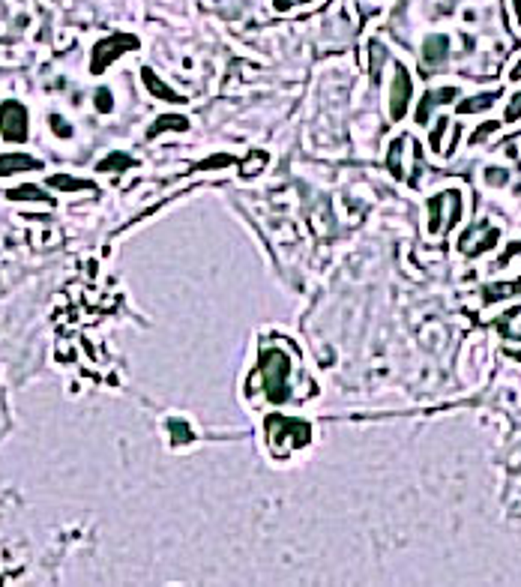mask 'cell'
Wrapping results in <instances>:
<instances>
[{
    "instance_id": "6da1fadb",
    "label": "cell",
    "mask_w": 521,
    "mask_h": 587,
    "mask_svg": "<svg viewBox=\"0 0 521 587\" xmlns=\"http://www.w3.org/2000/svg\"><path fill=\"white\" fill-rule=\"evenodd\" d=\"M297 351L291 348V342H276V345H264L258 351V366H255L249 378V393H261V399L267 404H285L297 402Z\"/></svg>"
},
{
    "instance_id": "7a4b0ae2",
    "label": "cell",
    "mask_w": 521,
    "mask_h": 587,
    "mask_svg": "<svg viewBox=\"0 0 521 587\" xmlns=\"http://www.w3.org/2000/svg\"><path fill=\"white\" fill-rule=\"evenodd\" d=\"M264 437H267V450L273 459H288L312 444V426L300 417L270 413V417H264Z\"/></svg>"
},
{
    "instance_id": "3957f363",
    "label": "cell",
    "mask_w": 521,
    "mask_h": 587,
    "mask_svg": "<svg viewBox=\"0 0 521 587\" xmlns=\"http://www.w3.org/2000/svg\"><path fill=\"white\" fill-rule=\"evenodd\" d=\"M141 48V39L132 36V33H111V36L99 39L93 45V60H90V69H93V76H102L108 66L117 60L120 54L126 51H138Z\"/></svg>"
},
{
    "instance_id": "277c9868",
    "label": "cell",
    "mask_w": 521,
    "mask_h": 587,
    "mask_svg": "<svg viewBox=\"0 0 521 587\" xmlns=\"http://www.w3.org/2000/svg\"><path fill=\"white\" fill-rule=\"evenodd\" d=\"M0 135L6 141H24L27 138V111L19 102L0 105Z\"/></svg>"
},
{
    "instance_id": "5b68a950",
    "label": "cell",
    "mask_w": 521,
    "mask_h": 587,
    "mask_svg": "<svg viewBox=\"0 0 521 587\" xmlns=\"http://www.w3.org/2000/svg\"><path fill=\"white\" fill-rule=\"evenodd\" d=\"M410 96H413V81H410V72L404 69V63L395 66V78H393V90H390V117L393 120H402L404 111L410 105Z\"/></svg>"
},
{
    "instance_id": "8992f818",
    "label": "cell",
    "mask_w": 521,
    "mask_h": 587,
    "mask_svg": "<svg viewBox=\"0 0 521 587\" xmlns=\"http://www.w3.org/2000/svg\"><path fill=\"white\" fill-rule=\"evenodd\" d=\"M459 96V90L456 87H437V90H428V93L419 99V105H417V111H413V117H417V123H428V117L441 108V105L446 102H452V99Z\"/></svg>"
},
{
    "instance_id": "52a82bcc",
    "label": "cell",
    "mask_w": 521,
    "mask_h": 587,
    "mask_svg": "<svg viewBox=\"0 0 521 587\" xmlns=\"http://www.w3.org/2000/svg\"><path fill=\"white\" fill-rule=\"evenodd\" d=\"M141 78H144V87L150 90V93H153L156 99H165V102H174V105H183V102H186V99L180 96V93H174V90H171L168 84H162L159 76H156L150 66H144V69H141Z\"/></svg>"
},
{
    "instance_id": "ba28073f",
    "label": "cell",
    "mask_w": 521,
    "mask_h": 587,
    "mask_svg": "<svg viewBox=\"0 0 521 587\" xmlns=\"http://www.w3.org/2000/svg\"><path fill=\"white\" fill-rule=\"evenodd\" d=\"M446 51H450V36H443V33H435V36H428L426 45H423V66L428 69V66L443 63Z\"/></svg>"
},
{
    "instance_id": "9c48e42d",
    "label": "cell",
    "mask_w": 521,
    "mask_h": 587,
    "mask_svg": "<svg viewBox=\"0 0 521 587\" xmlns=\"http://www.w3.org/2000/svg\"><path fill=\"white\" fill-rule=\"evenodd\" d=\"M36 168H43V162L30 159V156H24V153H3L0 156V177H10L12 171H36Z\"/></svg>"
},
{
    "instance_id": "30bf717a",
    "label": "cell",
    "mask_w": 521,
    "mask_h": 587,
    "mask_svg": "<svg viewBox=\"0 0 521 587\" xmlns=\"http://www.w3.org/2000/svg\"><path fill=\"white\" fill-rule=\"evenodd\" d=\"M186 129H189V117H183V114H165V117H159L147 129V138H156L162 132H186Z\"/></svg>"
},
{
    "instance_id": "8fae6325",
    "label": "cell",
    "mask_w": 521,
    "mask_h": 587,
    "mask_svg": "<svg viewBox=\"0 0 521 587\" xmlns=\"http://www.w3.org/2000/svg\"><path fill=\"white\" fill-rule=\"evenodd\" d=\"M512 294L521 297V279H516V282H494V285H485L483 288V300L485 303L507 300V297H512Z\"/></svg>"
},
{
    "instance_id": "7c38bea8",
    "label": "cell",
    "mask_w": 521,
    "mask_h": 587,
    "mask_svg": "<svg viewBox=\"0 0 521 587\" xmlns=\"http://www.w3.org/2000/svg\"><path fill=\"white\" fill-rule=\"evenodd\" d=\"M500 99V90H491V93H479V96H470L465 99L461 105H456L459 114H476V111H489L494 102Z\"/></svg>"
},
{
    "instance_id": "4fadbf2b",
    "label": "cell",
    "mask_w": 521,
    "mask_h": 587,
    "mask_svg": "<svg viewBox=\"0 0 521 587\" xmlns=\"http://www.w3.org/2000/svg\"><path fill=\"white\" fill-rule=\"evenodd\" d=\"M165 426H168V435H171L174 446H186V444L195 441V432H192V426H189L186 419H168Z\"/></svg>"
},
{
    "instance_id": "5bb4252c",
    "label": "cell",
    "mask_w": 521,
    "mask_h": 587,
    "mask_svg": "<svg viewBox=\"0 0 521 587\" xmlns=\"http://www.w3.org/2000/svg\"><path fill=\"white\" fill-rule=\"evenodd\" d=\"M48 183H51L54 189H63V192H81V189H93V192H96L93 180H76V177H66V174L48 177Z\"/></svg>"
},
{
    "instance_id": "9a60e30c",
    "label": "cell",
    "mask_w": 521,
    "mask_h": 587,
    "mask_svg": "<svg viewBox=\"0 0 521 587\" xmlns=\"http://www.w3.org/2000/svg\"><path fill=\"white\" fill-rule=\"evenodd\" d=\"M446 198H450V192L428 198V234H437V231H441V207H443Z\"/></svg>"
},
{
    "instance_id": "2e32d148",
    "label": "cell",
    "mask_w": 521,
    "mask_h": 587,
    "mask_svg": "<svg viewBox=\"0 0 521 587\" xmlns=\"http://www.w3.org/2000/svg\"><path fill=\"white\" fill-rule=\"evenodd\" d=\"M267 159H270V156L264 153V150H252L249 159L240 162V174H243V177H255L264 168V165H267Z\"/></svg>"
},
{
    "instance_id": "e0dca14e",
    "label": "cell",
    "mask_w": 521,
    "mask_h": 587,
    "mask_svg": "<svg viewBox=\"0 0 521 587\" xmlns=\"http://www.w3.org/2000/svg\"><path fill=\"white\" fill-rule=\"evenodd\" d=\"M6 198L10 201H51L43 189H36V186H21V189H10L6 192Z\"/></svg>"
},
{
    "instance_id": "ac0fdd59",
    "label": "cell",
    "mask_w": 521,
    "mask_h": 587,
    "mask_svg": "<svg viewBox=\"0 0 521 587\" xmlns=\"http://www.w3.org/2000/svg\"><path fill=\"white\" fill-rule=\"evenodd\" d=\"M402 147H404V141L402 138H395V141L390 144V153H386V168H390L393 177H404V171H402Z\"/></svg>"
},
{
    "instance_id": "d6986e66",
    "label": "cell",
    "mask_w": 521,
    "mask_h": 587,
    "mask_svg": "<svg viewBox=\"0 0 521 587\" xmlns=\"http://www.w3.org/2000/svg\"><path fill=\"white\" fill-rule=\"evenodd\" d=\"M369 54H371V81L380 84V69H384V60H386V48L380 43H371L369 45Z\"/></svg>"
},
{
    "instance_id": "ffe728a7",
    "label": "cell",
    "mask_w": 521,
    "mask_h": 587,
    "mask_svg": "<svg viewBox=\"0 0 521 587\" xmlns=\"http://www.w3.org/2000/svg\"><path fill=\"white\" fill-rule=\"evenodd\" d=\"M132 165H135V159H132V156H126V153H111L108 159L99 162V171H126V168H132Z\"/></svg>"
},
{
    "instance_id": "44dd1931",
    "label": "cell",
    "mask_w": 521,
    "mask_h": 587,
    "mask_svg": "<svg viewBox=\"0 0 521 587\" xmlns=\"http://www.w3.org/2000/svg\"><path fill=\"white\" fill-rule=\"evenodd\" d=\"M231 165H237V156L219 153V156H210V159L198 162V165H195V171H210V168H231Z\"/></svg>"
},
{
    "instance_id": "7402d4cb",
    "label": "cell",
    "mask_w": 521,
    "mask_h": 587,
    "mask_svg": "<svg viewBox=\"0 0 521 587\" xmlns=\"http://www.w3.org/2000/svg\"><path fill=\"white\" fill-rule=\"evenodd\" d=\"M498 129H500V123H494V120H489V123H483V126H479V129L474 132V135H470V138H467V141H470V144H474V147H476V144H483V141H485V138H489V135H491V132H498Z\"/></svg>"
},
{
    "instance_id": "603a6c76",
    "label": "cell",
    "mask_w": 521,
    "mask_h": 587,
    "mask_svg": "<svg viewBox=\"0 0 521 587\" xmlns=\"http://www.w3.org/2000/svg\"><path fill=\"white\" fill-rule=\"evenodd\" d=\"M485 180H489V186H507L509 183V174L503 168H489V171H485Z\"/></svg>"
},
{
    "instance_id": "cb8c5ba5",
    "label": "cell",
    "mask_w": 521,
    "mask_h": 587,
    "mask_svg": "<svg viewBox=\"0 0 521 587\" xmlns=\"http://www.w3.org/2000/svg\"><path fill=\"white\" fill-rule=\"evenodd\" d=\"M446 126H450V120L441 117V120H437V126L432 129V150H435V153H441V138H443Z\"/></svg>"
},
{
    "instance_id": "d4e9b609",
    "label": "cell",
    "mask_w": 521,
    "mask_h": 587,
    "mask_svg": "<svg viewBox=\"0 0 521 587\" xmlns=\"http://www.w3.org/2000/svg\"><path fill=\"white\" fill-rule=\"evenodd\" d=\"M521 117V93H516L509 99V105H507V123H512V120H518Z\"/></svg>"
},
{
    "instance_id": "484cf974",
    "label": "cell",
    "mask_w": 521,
    "mask_h": 587,
    "mask_svg": "<svg viewBox=\"0 0 521 587\" xmlns=\"http://www.w3.org/2000/svg\"><path fill=\"white\" fill-rule=\"evenodd\" d=\"M111 105H114V99H111V90H105V87H102V90H99V93H96V108L105 114V111H111Z\"/></svg>"
},
{
    "instance_id": "4316f807",
    "label": "cell",
    "mask_w": 521,
    "mask_h": 587,
    "mask_svg": "<svg viewBox=\"0 0 521 587\" xmlns=\"http://www.w3.org/2000/svg\"><path fill=\"white\" fill-rule=\"evenodd\" d=\"M300 3H309V0H273V10L288 12V10H294V6H300Z\"/></svg>"
},
{
    "instance_id": "83f0119b",
    "label": "cell",
    "mask_w": 521,
    "mask_h": 587,
    "mask_svg": "<svg viewBox=\"0 0 521 587\" xmlns=\"http://www.w3.org/2000/svg\"><path fill=\"white\" fill-rule=\"evenodd\" d=\"M516 255H521V243H512V246H509V249H507V252H503V255H500V261H498V267H507V264H509V258H516Z\"/></svg>"
},
{
    "instance_id": "f1b7e54d",
    "label": "cell",
    "mask_w": 521,
    "mask_h": 587,
    "mask_svg": "<svg viewBox=\"0 0 521 587\" xmlns=\"http://www.w3.org/2000/svg\"><path fill=\"white\" fill-rule=\"evenodd\" d=\"M500 330V336H507V338H521V324H507V327H498Z\"/></svg>"
},
{
    "instance_id": "f546056e",
    "label": "cell",
    "mask_w": 521,
    "mask_h": 587,
    "mask_svg": "<svg viewBox=\"0 0 521 587\" xmlns=\"http://www.w3.org/2000/svg\"><path fill=\"white\" fill-rule=\"evenodd\" d=\"M51 126L57 129V135H69V126H66V123H63V117H57V114L51 117Z\"/></svg>"
},
{
    "instance_id": "4dcf8cb0",
    "label": "cell",
    "mask_w": 521,
    "mask_h": 587,
    "mask_svg": "<svg viewBox=\"0 0 521 587\" xmlns=\"http://www.w3.org/2000/svg\"><path fill=\"white\" fill-rule=\"evenodd\" d=\"M512 81H521V63L516 66V69H512Z\"/></svg>"
},
{
    "instance_id": "1f68e13d",
    "label": "cell",
    "mask_w": 521,
    "mask_h": 587,
    "mask_svg": "<svg viewBox=\"0 0 521 587\" xmlns=\"http://www.w3.org/2000/svg\"><path fill=\"white\" fill-rule=\"evenodd\" d=\"M516 3V19H518V24H521V0H512Z\"/></svg>"
},
{
    "instance_id": "d6a6232c",
    "label": "cell",
    "mask_w": 521,
    "mask_h": 587,
    "mask_svg": "<svg viewBox=\"0 0 521 587\" xmlns=\"http://www.w3.org/2000/svg\"><path fill=\"white\" fill-rule=\"evenodd\" d=\"M509 357L512 360H521V351H509Z\"/></svg>"
}]
</instances>
